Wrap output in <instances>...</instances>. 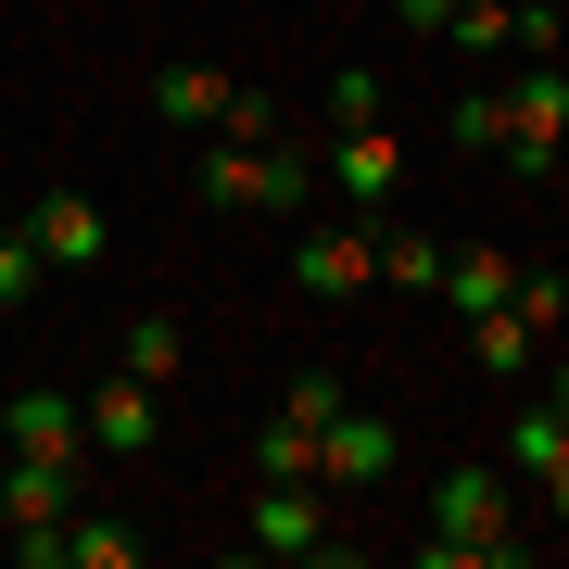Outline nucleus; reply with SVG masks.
<instances>
[{
  "label": "nucleus",
  "mask_w": 569,
  "mask_h": 569,
  "mask_svg": "<svg viewBox=\"0 0 569 569\" xmlns=\"http://www.w3.org/2000/svg\"><path fill=\"white\" fill-rule=\"evenodd\" d=\"M430 569H519L531 531H519V468L507 456H456L443 481H430Z\"/></svg>",
  "instance_id": "1"
},
{
  "label": "nucleus",
  "mask_w": 569,
  "mask_h": 569,
  "mask_svg": "<svg viewBox=\"0 0 569 569\" xmlns=\"http://www.w3.org/2000/svg\"><path fill=\"white\" fill-rule=\"evenodd\" d=\"M190 190H203L216 216H305V190H317V152H305V140H216Z\"/></svg>",
  "instance_id": "2"
},
{
  "label": "nucleus",
  "mask_w": 569,
  "mask_h": 569,
  "mask_svg": "<svg viewBox=\"0 0 569 569\" xmlns=\"http://www.w3.org/2000/svg\"><path fill=\"white\" fill-rule=\"evenodd\" d=\"M557 152H569V63H557V51H531V63H519V89H507V152H493V164H507L519 190H545V178H557Z\"/></svg>",
  "instance_id": "3"
},
{
  "label": "nucleus",
  "mask_w": 569,
  "mask_h": 569,
  "mask_svg": "<svg viewBox=\"0 0 569 569\" xmlns=\"http://www.w3.org/2000/svg\"><path fill=\"white\" fill-rule=\"evenodd\" d=\"M0 519H13V557H26V569H63L77 468H51V456H0Z\"/></svg>",
  "instance_id": "4"
},
{
  "label": "nucleus",
  "mask_w": 569,
  "mask_h": 569,
  "mask_svg": "<svg viewBox=\"0 0 569 569\" xmlns=\"http://www.w3.org/2000/svg\"><path fill=\"white\" fill-rule=\"evenodd\" d=\"M367 279H380V216H355V228H305V241H291V291H317V305H355Z\"/></svg>",
  "instance_id": "5"
},
{
  "label": "nucleus",
  "mask_w": 569,
  "mask_h": 569,
  "mask_svg": "<svg viewBox=\"0 0 569 569\" xmlns=\"http://www.w3.org/2000/svg\"><path fill=\"white\" fill-rule=\"evenodd\" d=\"M0 456H51V468H77V456H89V406H77V392H51V380H26L13 406H0Z\"/></svg>",
  "instance_id": "6"
},
{
  "label": "nucleus",
  "mask_w": 569,
  "mask_h": 569,
  "mask_svg": "<svg viewBox=\"0 0 569 569\" xmlns=\"http://www.w3.org/2000/svg\"><path fill=\"white\" fill-rule=\"evenodd\" d=\"M392 456H406V443H392V418H380V406H342V418L317 430V481H329V493L392 481Z\"/></svg>",
  "instance_id": "7"
},
{
  "label": "nucleus",
  "mask_w": 569,
  "mask_h": 569,
  "mask_svg": "<svg viewBox=\"0 0 569 569\" xmlns=\"http://www.w3.org/2000/svg\"><path fill=\"white\" fill-rule=\"evenodd\" d=\"M253 545L266 557H329V481H253Z\"/></svg>",
  "instance_id": "8"
},
{
  "label": "nucleus",
  "mask_w": 569,
  "mask_h": 569,
  "mask_svg": "<svg viewBox=\"0 0 569 569\" xmlns=\"http://www.w3.org/2000/svg\"><path fill=\"white\" fill-rule=\"evenodd\" d=\"M26 241H39L63 279H89V266L114 253V228H102V203H89V190H51V203H26Z\"/></svg>",
  "instance_id": "9"
},
{
  "label": "nucleus",
  "mask_w": 569,
  "mask_h": 569,
  "mask_svg": "<svg viewBox=\"0 0 569 569\" xmlns=\"http://www.w3.org/2000/svg\"><path fill=\"white\" fill-rule=\"evenodd\" d=\"M329 178L355 190V216H380L392 190H406V140H392V127H329Z\"/></svg>",
  "instance_id": "10"
},
{
  "label": "nucleus",
  "mask_w": 569,
  "mask_h": 569,
  "mask_svg": "<svg viewBox=\"0 0 569 569\" xmlns=\"http://www.w3.org/2000/svg\"><path fill=\"white\" fill-rule=\"evenodd\" d=\"M228 102H241V77H216V63H164L152 77V114L164 127H203V140L228 127Z\"/></svg>",
  "instance_id": "11"
},
{
  "label": "nucleus",
  "mask_w": 569,
  "mask_h": 569,
  "mask_svg": "<svg viewBox=\"0 0 569 569\" xmlns=\"http://www.w3.org/2000/svg\"><path fill=\"white\" fill-rule=\"evenodd\" d=\"M89 443H102V456H140V443H152V380L114 367V380L89 392Z\"/></svg>",
  "instance_id": "12"
},
{
  "label": "nucleus",
  "mask_w": 569,
  "mask_h": 569,
  "mask_svg": "<svg viewBox=\"0 0 569 569\" xmlns=\"http://www.w3.org/2000/svg\"><path fill=\"white\" fill-rule=\"evenodd\" d=\"M507 468H519V481H557V468H569V406H557V392L507 418Z\"/></svg>",
  "instance_id": "13"
},
{
  "label": "nucleus",
  "mask_w": 569,
  "mask_h": 569,
  "mask_svg": "<svg viewBox=\"0 0 569 569\" xmlns=\"http://www.w3.org/2000/svg\"><path fill=\"white\" fill-rule=\"evenodd\" d=\"M507 291H519V266L493 253V241H468V253H443V305H456V317H493V305H507Z\"/></svg>",
  "instance_id": "14"
},
{
  "label": "nucleus",
  "mask_w": 569,
  "mask_h": 569,
  "mask_svg": "<svg viewBox=\"0 0 569 569\" xmlns=\"http://www.w3.org/2000/svg\"><path fill=\"white\" fill-rule=\"evenodd\" d=\"M178 355H190V342H178V317H164V305L114 329V367H127V380H152V392H164V380H178Z\"/></svg>",
  "instance_id": "15"
},
{
  "label": "nucleus",
  "mask_w": 569,
  "mask_h": 569,
  "mask_svg": "<svg viewBox=\"0 0 569 569\" xmlns=\"http://www.w3.org/2000/svg\"><path fill=\"white\" fill-rule=\"evenodd\" d=\"M531 342H545V329H531L519 305H493V317H468V355H481L493 380H519V367H531Z\"/></svg>",
  "instance_id": "16"
},
{
  "label": "nucleus",
  "mask_w": 569,
  "mask_h": 569,
  "mask_svg": "<svg viewBox=\"0 0 569 569\" xmlns=\"http://www.w3.org/2000/svg\"><path fill=\"white\" fill-rule=\"evenodd\" d=\"M380 279H392V291H443V241H430V228H392V216H380Z\"/></svg>",
  "instance_id": "17"
},
{
  "label": "nucleus",
  "mask_w": 569,
  "mask_h": 569,
  "mask_svg": "<svg viewBox=\"0 0 569 569\" xmlns=\"http://www.w3.org/2000/svg\"><path fill=\"white\" fill-rule=\"evenodd\" d=\"M63 569H140V519H63Z\"/></svg>",
  "instance_id": "18"
},
{
  "label": "nucleus",
  "mask_w": 569,
  "mask_h": 569,
  "mask_svg": "<svg viewBox=\"0 0 569 569\" xmlns=\"http://www.w3.org/2000/svg\"><path fill=\"white\" fill-rule=\"evenodd\" d=\"M253 481H317V430L305 418H266L253 430Z\"/></svg>",
  "instance_id": "19"
},
{
  "label": "nucleus",
  "mask_w": 569,
  "mask_h": 569,
  "mask_svg": "<svg viewBox=\"0 0 569 569\" xmlns=\"http://www.w3.org/2000/svg\"><path fill=\"white\" fill-rule=\"evenodd\" d=\"M443 39H456L468 63H481V51H519V0H456V26H443Z\"/></svg>",
  "instance_id": "20"
},
{
  "label": "nucleus",
  "mask_w": 569,
  "mask_h": 569,
  "mask_svg": "<svg viewBox=\"0 0 569 569\" xmlns=\"http://www.w3.org/2000/svg\"><path fill=\"white\" fill-rule=\"evenodd\" d=\"M39 279H51V253L26 241V228H0V317H26V305H39Z\"/></svg>",
  "instance_id": "21"
},
{
  "label": "nucleus",
  "mask_w": 569,
  "mask_h": 569,
  "mask_svg": "<svg viewBox=\"0 0 569 569\" xmlns=\"http://www.w3.org/2000/svg\"><path fill=\"white\" fill-rule=\"evenodd\" d=\"M355 392H342V367H291V392H279V418H305V430H329Z\"/></svg>",
  "instance_id": "22"
},
{
  "label": "nucleus",
  "mask_w": 569,
  "mask_h": 569,
  "mask_svg": "<svg viewBox=\"0 0 569 569\" xmlns=\"http://www.w3.org/2000/svg\"><path fill=\"white\" fill-rule=\"evenodd\" d=\"M456 152H507V89H456Z\"/></svg>",
  "instance_id": "23"
},
{
  "label": "nucleus",
  "mask_w": 569,
  "mask_h": 569,
  "mask_svg": "<svg viewBox=\"0 0 569 569\" xmlns=\"http://www.w3.org/2000/svg\"><path fill=\"white\" fill-rule=\"evenodd\" d=\"M329 127H380V77H367V63L329 77Z\"/></svg>",
  "instance_id": "24"
},
{
  "label": "nucleus",
  "mask_w": 569,
  "mask_h": 569,
  "mask_svg": "<svg viewBox=\"0 0 569 569\" xmlns=\"http://www.w3.org/2000/svg\"><path fill=\"white\" fill-rule=\"evenodd\" d=\"M507 305H519L531 329H569V279H519V291H507Z\"/></svg>",
  "instance_id": "25"
},
{
  "label": "nucleus",
  "mask_w": 569,
  "mask_h": 569,
  "mask_svg": "<svg viewBox=\"0 0 569 569\" xmlns=\"http://www.w3.org/2000/svg\"><path fill=\"white\" fill-rule=\"evenodd\" d=\"M216 140H279V102H266V89H241V102H228V127Z\"/></svg>",
  "instance_id": "26"
},
{
  "label": "nucleus",
  "mask_w": 569,
  "mask_h": 569,
  "mask_svg": "<svg viewBox=\"0 0 569 569\" xmlns=\"http://www.w3.org/2000/svg\"><path fill=\"white\" fill-rule=\"evenodd\" d=\"M392 13H406L418 39H443V26H456V0H392Z\"/></svg>",
  "instance_id": "27"
},
{
  "label": "nucleus",
  "mask_w": 569,
  "mask_h": 569,
  "mask_svg": "<svg viewBox=\"0 0 569 569\" xmlns=\"http://www.w3.org/2000/svg\"><path fill=\"white\" fill-rule=\"evenodd\" d=\"M545 507H557V531H569V468H557V481H545Z\"/></svg>",
  "instance_id": "28"
},
{
  "label": "nucleus",
  "mask_w": 569,
  "mask_h": 569,
  "mask_svg": "<svg viewBox=\"0 0 569 569\" xmlns=\"http://www.w3.org/2000/svg\"><path fill=\"white\" fill-rule=\"evenodd\" d=\"M557 406H569V342H557Z\"/></svg>",
  "instance_id": "29"
},
{
  "label": "nucleus",
  "mask_w": 569,
  "mask_h": 569,
  "mask_svg": "<svg viewBox=\"0 0 569 569\" xmlns=\"http://www.w3.org/2000/svg\"><path fill=\"white\" fill-rule=\"evenodd\" d=\"M355 13H367V0H355Z\"/></svg>",
  "instance_id": "30"
}]
</instances>
